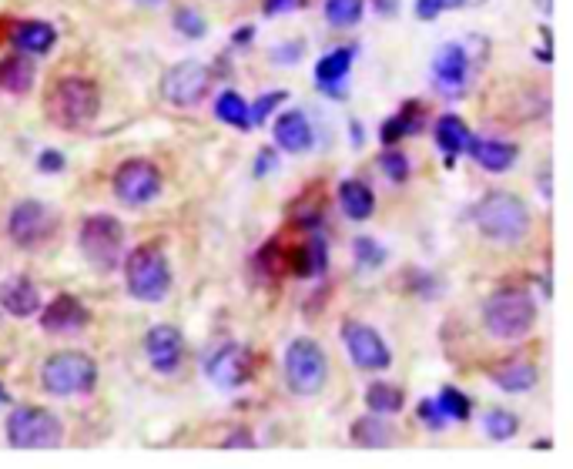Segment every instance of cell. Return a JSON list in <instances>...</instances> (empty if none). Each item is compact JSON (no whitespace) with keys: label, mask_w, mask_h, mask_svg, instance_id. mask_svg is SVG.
Here are the masks:
<instances>
[{"label":"cell","mask_w":573,"mask_h":469,"mask_svg":"<svg viewBox=\"0 0 573 469\" xmlns=\"http://www.w3.org/2000/svg\"><path fill=\"white\" fill-rule=\"evenodd\" d=\"M98 111H101V91L84 74H64L44 94V114L51 118V124L64 131L88 128L98 118Z\"/></svg>","instance_id":"6da1fadb"},{"label":"cell","mask_w":573,"mask_h":469,"mask_svg":"<svg viewBox=\"0 0 573 469\" xmlns=\"http://www.w3.org/2000/svg\"><path fill=\"white\" fill-rule=\"evenodd\" d=\"M473 222L480 228L483 238H490L496 245H517L530 235L533 215L527 208V201H520L510 191H490L476 201L473 208Z\"/></svg>","instance_id":"7a4b0ae2"},{"label":"cell","mask_w":573,"mask_h":469,"mask_svg":"<svg viewBox=\"0 0 573 469\" xmlns=\"http://www.w3.org/2000/svg\"><path fill=\"white\" fill-rule=\"evenodd\" d=\"M537 325V302L523 289H500L483 302V329L500 342L527 339Z\"/></svg>","instance_id":"3957f363"},{"label":"cell","mask_w":573,"mask_h":469,"mask_svg":"<svg viewBox=\"0 0 573 469\" xmlns=\"http://www.w3.org/2000/svg\"><path fill=\"white\" fill-rule=\"evenodd\" d=\"M124 285L128 295L138 302H165L171 292V265L168 255L158 245H138L135 252L124 258Z\"/></svg>","instance_id":"277c9868"},{"label":"cell","mask_w":573,"mask_h":469,"mask_svg":"<svg viewBox=\"0 0 573 469\" xmlns=\"http://www.w3.org/2000/svg\"><path fill=\"white\" fill-rule=\"evenodd\" d=\"M41 386L57 399L88 396L98 386V362L84 352H54L41 366Z\"/></svg>","instance_id":"5b68a950"},{"label":"cell","mask_w":573,"mask_h":469,"mask_svg":"<svg viewBox=\"0 0 573 469\" xmlns=\"http://www.w3.org/2000/svg\"><path fill=\"white\" fill-rule=\"evenodd\" d=\"M285 386L292 389V396H319L322 389H326V379H329V362H326V352L315 339H299L289 342V349H285Z\"/></svg>","instance_id":"8992f818"},{"label":"cell","mask_w":573,"mask_h":469,"mask_svg":"<svg viewBox=\"0 0 573 469\" xmlns=\"http://www.w3.org/2000/svg\"><path fill=\"white\" fill-rule=\"evenodd\" d=\"M4 436L14 449H57L64 443V423L44 406H17L7 416Z\"/></svg>","instance_id":"52a82bcc"},{"label":"cell","mask_w":573,"mask_h":469,"mask_svg":"<svg viewBox=\"0 0 573 469\" xmlns=\"http://www.w3.org/2000/svg\"><path fill=\"white\" fill-rule=\"evenodd\" d=\"M81 255L88 258V265H94L98 272H114L124 248V225L108 212H98L81 222L78 232Z\"/></svg>","instance_id":"ba28073f"},{"label":"cell","mask_w":573,"mask_h":469,"mask_svg":"<svg viewBox=\"0 0 573 469\" xmlns=\"http://www.w3.org/2000/svg\"><path fill=\"white\" fill-rule=\"evenodd\" d=\"M111 188H114V198L128 208H145L151 205L161 188H165V178H161V168L155 161L148 158H128L124 165L114 171L111 178Z\"/></svg>","instance_id":"9c48e42d"},{"label":"cell","mask_w":573,"mask_h":469,"mask_svg":"<svg viewBox=\"0 0 573 469\" xmlns=\"http://www.w3.org/2000/svg\"><path fill=\"white\" fill-rule=\"evenodd\" d=\"M212 91V71L202 61H178L161 74V98L175 108H198Z\"/></svg>","instance_id":"30bf717a"},{"label":"cell","mask_w":573,"mask_h":469,"mask_svg":"<svg viewBox=\"0 0 573 469\" xmlns=\"http://www.w3.org/2000/svg\"><path fill=\"white\" fill-rule=\"evenodd\" d=\"M54 228H57L54 212L44 205V201H37V198L17 201V205L11 208V215H7V235H11V242L17 248L44 245L47 238L54 235Z\"/></svg>","instance_id":"8fae6325"},{"label":"cell","mask_w":573,"mask_h":469,"mask_svg":"<svg viewBox=\"0 0 573 469\" xmlns=\"http://www.w3.org/2000/svg\"><path fill=\"white\" fill-rule=\"evenodd\" d=\"M342 342H346L349 362L362 372H386L393 366V352H389L386 339L366 322L349 319L342 325Z\"/></svg>","instance_id":"7c38bea8"},{"label":"cell","mask_w":573,"mask_h":469,"mask_svg":"<svg viewBox=\"0 0 573 469\" xmlns=\"http://www.w3.org/2000/svg\"><path fill=\"white\" fill-rule=\"evenodd\" d=\"M252 369H255L252 352L238 346V342H225V346H218L212 356L205 359V376L218 389L245 386V382L252 379Z\"/></svg>","instance_id":"4fadbf2b"},{"label":"cell","mask_w":573,"mask_h":469,"mask_svg":"<svg viewBox=\"0 0 573 469\" xmlns=\"http://www.w3.org/2000/svg\"><path fill=\"white\" fill-rule=\"evenodd\" d=\"M433 84L446 98H463L470 88V51L460 41L443 44L433 57Z\"/></svg>","instance_id":"5bb4252c"},{"label":"cell","mask_w":573,"mask_h":469,"mask_svg":"<svg viewBox=\"0 0 573 469\" xmlns=\"http://www.w3.org/2000/svg\"><path fill=\"white\" fill-rule=\"evenodd\" d=\"M145 356L158 376H175L185 362V335L175 325H155L145 335Z\"/></svg>","instance_id":"9a60e30c"},{"label":"cell","mask_w":573,"mask_h":469,"mask_svg":"<svg viewBox=\"0 0 573 469\" xmlns=\"http://www.w3.org/2000/svg\"><path fill=\"white\" fill-rule=\"evenodd\" d=\"M88 322H91L88 305L71 292H61L51 305H44V312H41V329L47 335H74Z\"/></svg>","instance_id":"2e32d148"},{"label":"cell","mask_w":573,"mask_h":469,"mask_svg":"<svg viewBox=\"0 0 573 469\" xmlns=\"http://www.w3.org/2000/svg\"><path fill=\"white\" fill-rule=\"evenodd\" d=\"M359 47H332L329 54L319 57V64H315V84H319L322 94H329V98H346V78L352 71V61H356Z\"/></svg>","instance_id":"e0dca14e"},{"label":"cell","mask_w":573,"mask_h":469,"mask_svg":"<svg viewBox=\"0 0 573 469\" xmlns=\"http://www.w3.org/2000/svg\"><path fill=\"white\" fill-rule=\"evenodd\" d=\"M466 151H470V158L480 165L483 171H493V175H503V171H510L517 165L520 158V148L513 145V141H500V138H473L466 141Z\"/></svg>","instance_id":"ac0fdd59"},{"label":"cell","mask_w":573,"mask_h":469,"mask_svg":"<svg viewBox=\"0 0 573 469\" xmlns=\"http://www.w3.org/2000/svg\"><path fill=\"white\" fill-rule=\"evenodd\" d=\"M275 148L289 151V155H305L315 148V131L305 111H285L275 121Z\"/></svg>","instance_id":"d6986e66"},{"label":"cell","mask_w":573,"mask_h":469,"mask_svg":"<svg viewBox=\"0 0 573 469\" xmlns=\"http://www.w3.org/2000/svg\"><path fill=\"white\" fill-rule=\"evenodd\" d=\"M0 309L14 319H31V315L41 309V292L31 279L24 275H14V279L0 282Z\"/></svg>","instance_id":"ffe728a7"},{"label":"cell","mask_w":573,"mask_h":469,"mask_svg":"<svg viewBox=\"0 0 573 469\" xmlns=\"http://www.w3.org/2000/svg\"><path fill=\"white\" fill-rule=\"evenodd\" d=\"M423 124H426L423 104H419V101H406L403 108L393 114V118L382 121L379 141H382V145H399L403 138H413V134L423 131Z\"/></svg>","instance_id":"44dd1931"},{"label":"cell","mask_w":573,"mask_h":469,"mask_svg":"<svg viewBox=\"0 0 573 469\" xmlns=\"http://www.w3.org/2000/svg\"><path fill=\"white\" fill-rule=\"evenodd\" d=\"M352 446H362V449H386V446H396V426L389 423L386 416H376V413H369V416H362L352 423Z\"/></svg>","instance_id":"7402d4cb"},{"label":"cell","mask_w":573,"mask_h":469,"mask_svg":"<svg viewBox=\"0 0 573 469\" xmlns=\"http://www.w3.org/2000/svg\"><path fill=\"white\" fill-rule=\"evenodd\" d=\"M57 44V27L47 21H24L14 27V47L27 57L51 54Z\"/></svg>","instance_id":"603a6c76"},{"label":"cell","mask_w":573,"mask_h":469,"mask_svg":"<svg viewBox=\"0 0 573 469\" xmlns=\"http://www.w3.org/2000/svg\"><path fill=\"white\" fill-rule=\"evenodd\" d=\"M490 379H493L503 392H510V396H520V392H530V389L540 382V369L533 366V362L510 359V362H503V366H496V369L490 372Z\"/></svg>","instance_id":"cb8c5ba5"},{"label":"cell","mask_w":573,"mask_h":469,"mask_svg":"<svg viewBox=\"0 0 573 469\" xmlns=\"http://www.w3.org/2000/svg\"><path fill=\"white\" fill-rule=\"evenodd\" d=\"M339 205L352 222H369L372 212H376V195H372V188L366 185V181L346 178L339 185Z\"/></svg>","instance_id":"d4e9b609"},{"label":"cell","mask_w":573,"mask_h":469,"mask_svg":"<svg viewBox=\"0 0 573 469\" xmlns=\"http://www.w3.org/2000/svg\"><path fill=\"white\" fill-rule=\"evenodd\" d=\"M34 78H37V67H34V57L27 54H7L0 61V88L7 94H27L34 88Z\"/></svg>","instance_id":"484cf974"},{"label":"cell","mask_w":573,"mask_h":469,"mask_svg":"<svg viewBox=\"0 0 573 469\" xmlns=\"http://www.w3.org/2000/svg\"><path fill=\"white\" fill-rule=\"evenodd\" d=\"M433 138L439 151L446 155V165H456V155L460 151H466V141H470V128H466V121L460 118V114H443V118L436 121L433 128Z\"/></svg>","instance_id":"4316f807"},{"label":"cell","mask_w":573,"mask_h":469,"mask_svg":"<svg viewBox=\"0 0 573 469\" xmlns=\"http://www.w3.org/2000/svg\"><path fill=\"white\" fill-rule=\"evenodd\" d=\"M326 255H329L326 238L315 232L309 242L299 245V248H295V252L289 255L292 275H299V279H305V275H322V272H326Z\"/></svg>","instance_id":"83f0119b"},{"label":"cell","mask_w":573,"mask_h":469,"mask_svg":"<svg viewBox=\"0 0 573 469\" xmlns=\"http://www.w3.org/2000/svg\"><path fill=\"white\" fill-rule=\"evenodd\" d=\"M366 406H369V413H376V416H396V413H403L406 396H403V389L393 386V382H372L366 389Z\"/></svg>","instance_id":"f1b7e54d"},{"label":"cell","mask_w":573,"mask_h":469,"mask_svg":"<svg viewBox=\"0 0 573 469\" xmlns=\"http://www.w3.org/2000/svg\"><path fill=\"white\" fill-rule=\"evenodd\" d=\"M215 118L228 124V128L248 131L252 128V118H248V101L238 91H222L215 98Z\"/></svg>","instance_id":"f546056e"},{"label":"cell","mask_w":573,"mask_h":469,"mask_svg":"<svg viewBox=\"0 0 573 469\" xmlns=\"http://www.w3.org/2000/svg\"><path fill=\"white\" fill-rule=\"evenodd\" d=\"M322 14H326V21L332 27L349 31V27H356L362 21V14H366V0H326Z\"/></svg>","instance_id":"4dcf8cb0"},{"label":"cell","mask_w":573,"mask_h":469,"mask_svg":"<svg viewBox=\"0 0 573 469\" xmlns=\"http://www.w3.org/2000/svg\"><path fill=\"white\" fill-rule=\"evenodd\" d=\"M483 433L486 439H493V443H506V439L520 433V419L517 413H510V409H490V413L483 416Z\"/></svg>","instance_id":"1f68e13d"},{"label":"cell","mask_w":573,"mask_h":469,"mask_svg":"<svg viewBox=\"0 0 573 469\" xmlns=\"http://www.w3.org/2000/svg\"><path fill=\"white\" fill-rule=\"evenodd\" d=\"M436 402H439V409H443V416L450 419V423H466V419L473 416L470 396H463V392L456 389V386H443V389H439Z\"/></svg>","instance_id":"d6a6232c"},{"label":"cell","mask_w":573,"mask_h":469,"mask_svg":"<svg viewBox=\"0 0 573 469\" xmlns=\"http://www.w3.org/2000/svg\"><path fill=\"white\" fill-rule=\"evenodd\" d=\"M175 31L181 37H188V41H198V37L208 34V21L195 7H181V11H175Z\"/></svg>","instance_id":"836d02e7"},{"label":"cell","mask_w":573,"mask_h":469,"mask_svg":"<svg viewBox=\"0 0 573 469\" xmlns=\"http://www.w3.org/2000/svg\"><path fill=\"white\" fill-rule=\"evenodd\" d=\"M352 255H356L359 268H366V272H372V268H379L382 262H386V248H379L376 238H369V235L356 238V245H352Z\"/></svg>","instance_id":"e575fe53"},{"label":"cell","mask_w":573,"mask_h":469,"mask_svg":"<svg viewBox=\"0 0 573 469\" xmlns=\"http://www.w3.org/2000/svg\"><path fill=\"white\" fill-rule=\"evenodd\" d=\"M285 98H289V91H269V94H262V98L255 101V104H248V118H252V128L269 118V114L279 108Z\"/></svg>","instance_id":"d590c367"},{"label":"cell","mask_w":573,"mask_h":469,"mask_svg":"<svg viewBox=\"0 0 573 469\" xmlns=\"http://www.w3.org/2000/svg\"><path fill=\"white\" fill-rule=\"evenodd\" d=\"M382 165V175H386L389 181H396V185H403V181L409 178V158L403 155V151H386V155L379 158Z\"/></svg>","instance_id":"8d00e7d4"},{"label":"cell","mask_w":573,"mask_h":469,"mask_svg":"<svg viewBox=\"0 0 573 469\" xmlns=\"http://www.w3.org/2000/svg\"><path fill=\"white\" fill-rule=\"evenodd\" d=\"M416 413H419V419H423V426L429 429V433H443L446 423H450V419L443 416V409H439L436 399H419Z\"/></svg>","instance_id":"74e56055"},{"label":"cell","mask_w":573,"mask_h":469,"mask_svg":"<svg viewBox=\"0 0 573 469\" xmlns=\"http://www.w3.org/2000/svg\"><path fill=\"white\" fill-rule=\"evenodd\" d=\"M466 7V0H416V17L419 21H436L439 14Z\"/></svg>","instance_id":"f35d334b"},{"label":"cell","mask_w":573,"mask_h":469,"mask_svg":"<svg viewBox=\"0 0 573 469\" xmlns=\"http://www.w3.org/2000/svg\"><path fill=\"white\" fill-rule=\"evenodd\" d=\"M64 165H68V158L61 155V151H54V148H47L37 155V168L47 171V175H57V171H64Z\"/></svg>","instance_id":"ab89813d"},{"label":"cell","mask_w":573,"mask_h":469,"mask_svg":"<svg viewBox=\"0 0 573 469\" xmlns=\"http://www.w3.org/2000/svg\"><path fill=\"white\" fill-rule=\"evenodd\" d=\"M299 7H305V0H265L262 14L265 17H285V14L299 11Z\"/></svg>","instance_id":"60d3db41"},{"label":"cell","mask_w":573,"mask_h":469,"mask_svg":"<svg viewBox=\"0 0 573 469\" xmlns=\"http://www.w3.org/2000/svg\"><path fill=\"white\" fill-rule=\"evenodd\" d=\"M272 168H279V161H275V151L272 148H262L259 151V161H255V178H265Z\"/></svg>","instance_id":"b9f144b4"},{"label":"cell","mask_w":573,"mask_h":469,"mask_svg":"<svg viewBox=\"0 0 573 469\" xmlns=\"http://www.w3.org/2000/svg\"><path fill=\"white\" fill-rule=\"evenodd\" d=\"M295 51H302V44H299V41H295V44H289V47H275V51H272V61L292 64V61H295V57H299V54H295Z\"/></svg>","instance_id":"7bdbcfd3"},{"label":"cell","mask_w":573,"mask_h":469,"mask_svg":"<svg viewBox=\"0 0 573 469\" xmlns=\"http://www.w3.org/2000/svg\"><path fill=\"white\" fill-rule=\"evenodd\" d=\"M222 446H225V449H235V446L252 449V446H255V436H252V433H235V436H228Z\"/></svg>","instance_id":"ee69618b"},{"label":"cell","mask_w":573,"mask_h":469,"mask_svg":"<svg viewBox=\"0 0 573 469\" xmlns=\"http://www.w3.org/2000/svg\"><path fill=\"white\" fill-rule=\"evenodd\" d=\"M235 44H248V41H255V27L252 24H245V27H238L235 37H232Z\"/></svg>","instance_id":"f6af8a7d"},{"label":"cell","mask_w":573,"mask_h":469,"mask_svg":"<svg viewBox=\"0 0 573 469\" xmlns=\"http://www.w3.org/2000/svg\"><path fill=\"white\" fill-rule=\"evenodd\" d=\"M376 11L386 14V17H393L399 11V0H376Z\"/></svg>","instance_id":"bcb514c9"},{"label":"cell","mask_w":573,"mask_h":469,"mask_svg":"<svg viewBox=\"0 0 573 469\" xmlns=\"http://www.w3.org/2000/svg\"><path fill=\"white\" fill-rule=\"evenodd\" d=\"M7 402H14L11 396H7V392L4 389H0V406H7Z\"/></svg>","instance_id":"7dc6e473"}]
</instances>
